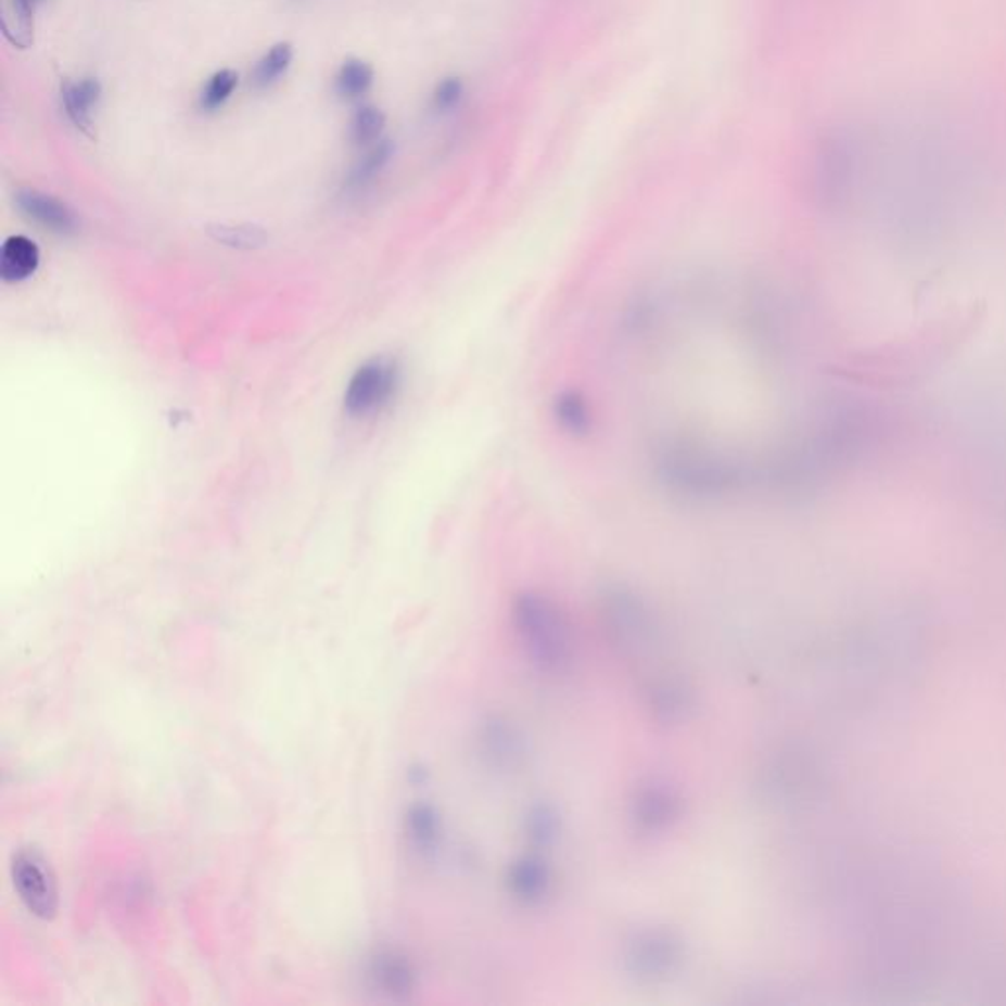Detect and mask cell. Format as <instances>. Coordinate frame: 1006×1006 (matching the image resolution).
I'll return each mask as SVG.
<instances>
[{
  "label": "cell",
  "mask_w": 1006,
  "mask_h": 1006,
  "mask_svg": "<svg viewBox=\"0 0 1006 1006\" xmlns=\"http://www.w3.org/2000/svg\"><path fill=\"white\" fill-rule=\"evenodd\" d=\"M62 104L65 115L79 132L93 136L94 109L103 97V85L97 77H81V79H63Z\"/></svg>",
  "instance_id": "obj_10"
},
{
  "label": "cell",
  "mask_w": 1006,
  "mask_h": 1006,
  "mask_svg": "<svg viewBox=\"0 0 1006 1006\" xmlns=\"http://www.w3.org/2000/svg\"><path fill=\"white\" fill-rule=\"evenodd\" d=\"M385 120L387 118H385L382 109L372 106V104L358 106L354 111L353 118H351V125H348L351 142L354 145H364V148H370L375 142H380L382 135H384Z\"/></svg>",
  "instance_id": "obj_20"
},
{
  "label": "cell",
  "mask_w": 1006,
  "mask_h": 1006,
  "mask_svg": "<svg viewBox=\"0 0 1006 1006\" xmlns=\"http://www.w3.org/2000/svg\"><path fill=\"white\" fill-rule=\"evenodd\" d=\"M394 150V144L390 140H385V138H382L380 142H375L374 145H370L368 152L351 169L348 179H346V188L358 191V189L370 186L375 177L384 171L385 166L392 162Z\"/></svg>",
  "instance_id": "obj_18"
},
{
  "label": "cell",
  "mask_w": 1006,
  "mask_h": 1006,
  "mask_svg": "<svg viewBox=\"0 0 1006 1006\" xmlns=\"http://www.w3.org/2000/svg\"><path fill=\"white\" fill-rule=\"evenodd\" d=\"M467 97V84L458 75H448L435 85L431 93V106L436 115L455 113Z\"/></svg>",
  "instance_id": "obj_24"
},
{
  "label": "cell",
  "mask_w": 1006,
  "mask_h": 1006,
  "mask_svg": "<svg viewBox=\"0 0 1006 1006\" xmlns=\"http://www.w3.org/2000/svg\"><path fill=\"white\" fill-rule=\"evenodd\" d=\"M645 702L659 724L675 726L695 710V692L678 676H654L645 688Z\"/></svg>",
  "instance_id": "obj_8"
},
{
  "label": "cell",
  "mask_w": 1006,
  "mask_h": 1006,
  "mask_svg": "<svg viewBox=\"0 0 1006 1006\" xmlns=\"http://www.w3.org/2000/svg\"><path fill=\"white\" fill-rule=\"evenodd\" d=\"M683 962V944L673 932L647 928L625 945V967L641 981H661L673 976Z\"/></svg>",
  "instance_id": "obj_4"
},
{
  "label": "cell",
  "mask_w": 1006,
  "mask_h": 1006,
  "mask_svg": "<svg viewBox=\"0 0 1006 1006\" xmlns=\"http://www.w3.org/2000/svg\"><path fill=\"white\" fill-rule=\"evenodd\" d=\"M40 264L38 246L26 237H11L0 252V276L7 281L30 278Z\"/></svg>",
  "instance_id": "obj_14"
},
{
  "label": "cell",
  "mask_w": 1006,
  "mask_h": 1006,
  "mask_svg": "<svg viewBox=\"0 0 1006 1006\" xmlns=\"http://www.w3.org/2000/svg\"><path fill=\"white\" fill-rule=\"evenodd\" d=\"M11 877L14 891L28 913L52 920L60 908V889L52 865L42 851L21 848L12 855Z\"/></svg>",
  "instance_id": "obj_3"
},
{
  "label": "cell",
  "mask_w": 1006,
  "mask_h": 1006,
  "mask_svg": "<svg viewBox=\"0 0 1006 1006\" xmlns=\"http://www.w3.org/2000/svg\"><path fill=\"white\" fill-rule=\"evenodd\" d=\"M208 232L217 242L232 249H258L266 242V232L254 225H217Z\"/></svg>",
  "instance_id": "obj_23"
},
{
  "label": "cell",
  "mask_w": 1006,
  "mask_h": 1006,
  "mask_svg": "<svg viewBox=\"0 0 1006 1006\" xmlns=\"http://www.w3.org/2000/svg\"><path fill=\"white\" fill-rule=\"evenodd\" d=\"M368 986L390 998H407L416 991L417 971L411 959L397 950H375L364 965Z\"/></svg>",
  "instance_id": "obj_7"
},
{
  "label": "cell",
  "mask_w": 1006,
  "mask_h": 1006,
  "mask_svg": "<svg viewBox=\"0 0 1006 1006\" xmlns=\"http://www.w3.org/2000/svg\"><path fill=\"white\" fill-rule=\"evenodd\" d=\"M405 830L407 838L413 843L419 853L429 855L436 850L438 840H441V818L436 810L429 804H416L413 808L407 812L405 818Z\"/></svg>",
  "instance_id": "obj_15"
},
{
  "label": "cell",
  "mask_w": 1006,
  "mask_h": 1006,
  "mask_svg": "<svg viewBox=\"0 0 1006 1006\" xmlns=\"http://www.w3.org/2000/svg\"><path fill=\"white\" fill-rule=\"evenodd\" d=\"M397 385V368L387 360H372L356 370L348 382L344 407L354 417L375 413L394 395Z\"/></svg>",
  "instance_id": "obj_5"
},
{
  "label": "cell",
  "mask_w": 1006,
  "mask_h": 1006,
  "mask_svg": "<svg viewBox=\"0 0 1006 1006\" xmlns=\"http://www.w3.org/2000/svg\"><path fill=\"white\" fill-rule=\"evenodd\" d=\"M16 205L26 217L42 225L43 229H50L60 234H69L77 229V218L73 215L72 208L62 203L60 199L46 195L42 191L22 189L16 193Z\"/></svg>",
  "instance_id": "obj_12"
},
{
  "label": "cell",
  "mask_w": 1006,
  "mask_h": 1006,
  "mask_svg": "<svg viewBox=\"0 0 1006 1006\" xmlns=\"http://www.w3.org/2000/svg\"><path fill=\"white\" fill-rule=\"evenodd\" d=\"M552 411L566 433L584 435L590 429V407L578 392H562L555 399Z\"/></svg>",
  "instance_id": "obj_21"
},
{
  "label": "cell",
  "mask_w": 1006,
  "mask_h": 1006,
  "mask_svg": "<svg viewBox=\"0 0 1006 1006\" xmlns=\"http://www.w3.org/2000/svg\"><path fill=\"white\" fill-rule=\"evenodd\" d=\"M683 812V800L675 787L663 780H649L635 790L632 818L635 826L647 833L663 831L673 826Z\"/></svg>",
  "instance_id": "obj_6"
},
{
  "label": "cell",
  "mask_w": 1006,
  "mask_h": 1006,
  "mask_svg": "<svg viewBox=\"0 0 1006 1006\" xmlns=\"http://www.w3.org/2000/svg\"><path fill=\"white\" fill-rule=\"evenodd\" d=\"M513 623L531 663L543 673L561 675L574 659L571 623L557 603L537 591H523L513 602Z\"/></svg>",
  "instance_id": "obj_1"
},
{
  "label": "cell",
  "mask_w": 1006,
  "mask_h": 1006,
  "mask_svg": "<svg viewBox=\"0 0 1006 1006\" xmlns=\"http://www.w3.org/2000/svg\"><path fill=\"white\" fill-rule=\"evenodd\" d=\"M40 2L43 0H2L0 28L14 48L28 50L34 46V14Z\"/></svg>",
  "instance_id": "obj_13"
},
{
  "label": "cell",
  "mask_w": 1006,
  "mask_h": 1006,
  "mask_svg": "<svg viewBox=\"0 0 1006 1006\" xmlns=\"http://www.w3.org/2000/svg\"><path fill=\"white\" fill-rule=\"evenodd\" d=\"M525 831L535 845L547 848L552 841L557 840L561 831V818L559 812L550 804H535L531 806L525 818Z\"/></svg>",
  "instance_id": "obj_22"
},
{
  "label": "cell",
  "mask_w": 1006,
  "mask_h": 1006,
  "mask_svg": "<svg viewBox=\"0 0 1006 1006\" xmlns=\"http://www.w3.org/2000/svg\"><path fill=\"white\" fill-rule=\"evenodd\" d=\"M239 72L225 67L218 69L208 77L203 89L199 91L198 104L203 113H217L225 104L232 99L234 91L239 89Z\"/></svg>",
  "instance_id": "obj_19"
},
{
  "label": "cell",
  "mask_w": 1006,
  "mask_h": 1006,
  "mask_svg": "<svg viewBox=\"0 0 1006 1006\" xmlns=\"http://www.w3.org/2000/svg\"><path fill=\"white\" fill-rule=\"evenodd\" d=\"M552 873L539 855H525L509 867V892L525 904H539L549 894Z\"/></svg>",
  "instance_id": "obj_11"
},
{
  "label": "cell",
  "mask_w": 1006,
  "mask_h": 1006,
  "mask_svg": "<svg viewBox=\"0 0 1006 1006\" xmlns=\"http://www.w3.org/2000/svg\"><path fill=\"white\" fill-rule=\"evenodd\" d=\"M600 615L610 644L625 657H645L659 644L653 615L639 596L613 586L600 598Z\"/></svg>",
  "instance_id": "obj_2"
},
{
  "label": "cell",
  "mask_w": 1006,
  "mask_h": 1006,
  "mask_svg": "<svg viewBox=\"0 0 1006 1006\" xmlns=\"http://www.w3.org/2000/svg\"><path fill=\"white\" fill-rule=\"evenodd\" d=\"M295 52L290 42H278L271 46L268 52L254 63L250 72V85L254 89H270L271 85L278 84L285 73L290 72Z\"/></svg>",
  "instance_id": "obj_17"
},
{
  "label": "cell",
  "mask_w": 1006,
  "mask_h": 1006,
  "mask_svg": "<svg viewBox=\"0 0 1006 1006\" xmlns=\"http://www.w3.org/2000/svg\"><path fill=\"white\" fill-rule=\"evenodd\" d=\"M482 753L492 767L513 771L525 761V739L518 727L504 717H489L480 731Z\"/></svg>",
  "instance_id": "obj_9"
},
{
  "label": "cell",
  "mask_w": 1006,
  "mask_h": 1006,
  "mask_svg": "<svg viewBox=\"0 0 1006 1006\" xmlns=\"http://www.w3.org/2000/svg\"><path fill=\"white\" fill-rule=\"evenodd\" d=\"M374 67L360 58H348L334 75V91L344 101H358L374 87Z\"/></svg>",
  "instance_id": "obj_16"
}]
</instances>
